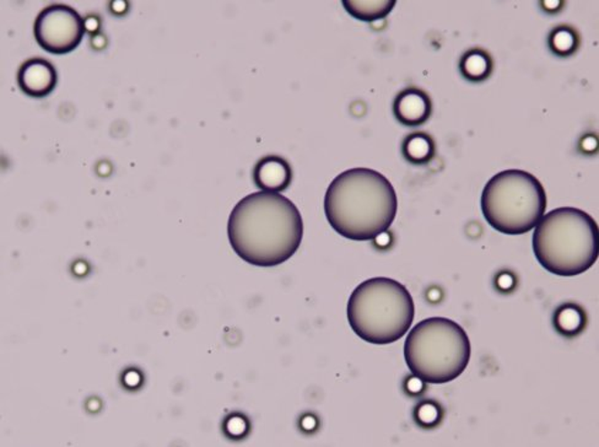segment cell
<instances>
[{
    "label": "cell",
    "mask_w": 599,
    "mask_h": 447,
    "mask_svg": "<svg viewBox=\"0 0 599 447\" xmlns=\"http://www.w3.org/2000/svg\"><path fill=\"white\" fill-rule=\"evenodd\" d=\"M228 240L238 257L258 267L291 260L304 237L298 207L275 192L259 191L238 201L228 224Z\"/></svg>",
    "instance_id": "6da1fadb"
},
{
    "label": "cell",
    "mask_w": 599,
    "mask_h": 447,
    "mask_svg": "<svg viewBox=\"0 0 599 447\" xmlns=\"http://www.w3.org/2000/svg\"><path fill=\"white\" fill-rule=\"evenodd\" d=\"M397 210L398 198L389 178L366 167L338 174L325 197L329 224L349 240L370 241L386 233Z\"/></svg>",
    "instance_id": "7a4b0ae2"
},
{
    "label": "cell",
    "mask_w": 599,
    "mask_h": 447,
    "mask_svg": "<svg viewBox=\"0 0 599 447\" xmlns=\"http://www.w3.org/2000/svg\"><path fill=\"white\" fill-rule=\"evenodd\" d=\"M533 251L550 273L560 277L585 273L598 260V225L590 214L577 208H558L537 224Z\"/></svg>",
    "instance_id": "3957f363"
},
{
    "label": "cell",
    "mask_w": 599,
    "mask_h": 447,
    "mask_svg": "<svg viewBox=\"0 0 599 447\" xmlns=\"http://www.w3.org/2000/svg\"><path fill=\"white\" fill-rule=\"evenodd\" d=\"M414 315L416 305L408 289L386 277L363 282L348 302L350 327L372 344H390L405 337Z\"/></svg>",
    "instance_id": "277c9868"
},
{
    "label": "cell",
    "mask_w": 599,
    "mask_h": 447,
    "mask_svg": "<svg viewBox=\"0 0 599 447\" xmlns=\"http://www.w3.org/2000/svg\"><path fill=\"white\" fill-rule=\"evenodd\" d=\"M469 338L446 317L423 319L409 332L405 358L412 374L427 383H447L463 374L470 361Z\"/></svg>",
    "instance_id": "5b68a950"
},
{
    "label": "cell",
    "mask_w": 599,
    "mask_h": 447,
    "mask_svg": "<svg viewBox=\"0 0 599 447\" xmlns=\"http://www.w3.org/2000/svg\"><path fill=\"white\" fill-rule=\"evenodd\" d=\"M481 210L499 233L523 235L537 227L547 210L543 184L523 170L503 171L490 178L481 194Z\"/></svg>",
    "instance_id": "8992f818"
},
{
    "label": "cell",
    "mask_w": 599,
    "mask_h": 447,
    "mask_svg": "<svg viewBox=\"0 0 599 447\" xmlns=\"http://www.w3.org/2000/svg\"><path fill=\"white\" fill-rule=\"evenodd\" d=\"M33 31L37 43L47 52L66 55L82 43L85 22L70 6L52 4L37 15Z\"/></svg>",
    "instance_id": "52a82bcc"
},
{
    "label": "cell",
    "mask_w": 599,
    "mask_h": 447,
    "mask_svg": "<svg viewBox=\"0 0 599 447\" xmlns=\"http://www.w3.org/2000/svg\"><path fill=\"white\" fill-rule=\"evenodd\" d=\"M55 66L43 58H31L22 64L18 72V84L23 94L36 99L49 96L57 85Z\"/></svg>",
    "instance_id": "ba28073f"
},
{
    "label": "cell",
    "mask_w": 599,
    "mask_h": 447,
    "mask_svg": "<svg viewBox=\"0 0 599 447\" xmlns=\"http://www.w3.org/2000/svg\"><path fill=\"white\" fill-rule=\"evenodd\" d=\"M393 112L403 126H422L432 116V100L423 90L409 87L396 97Z\"/></svg>",
    "instance_id": "9c48e42d"
},
{
    "label": "cell",
    "mask_w": 599,
    "mask_h": 447,
    "mask_svg": "<svg viewBox=\"0 0 599 447\" xmlns=\"http://www.w3.org/2000/svg\"><path fill=\"white\" fill-rule=\"evenodd\" d=\"M254 180L259 190L281 193L291 183V165L281 156H265L255 165Z\"/></svg>",
    "instance_id": "30bf717a"
},
{
    "label": "cell",
    "mask_w": 599,
    "mask_h": 447,
    "mask_svg": "<svg viewBox=\"0 0 599 447\" xmlns=\"http://www.w3.org/2000/svg\"><path fill=\"white\" fill-rule=\"evenodd\" d=\"M586 314L580 305L574 302L559 306L554 314V327L565 337H574L584 331Z\"/></svg>",
    "instance_id": "8fae6325"
},
{
    "label": "cell",
    "mask_w": 599,
    "mask_h": 447,
    "mask_svg": "<svg viewBox=\"0 0 599 447\" xmlns=\"http://www.w3.org/2000/svg\"><path fill=\"white\" fill-rule=\"evenodd\" d=\"M460 69L464 78L470 82H483L489 78L493 72V59L486 50L473 49L464 53L460 59Z\"/></svg>",
    "instance_id": "7c38bea8"
},
{
    "label": "cell",
    "mask_w": 599,
    "mask_h": 447,
    "mask_svg": "<svg viewBox=\"0 0 599 447\" xmlns=\"http://www.w3.org/2000/svg\"><path fill=\"white\" fill-rule=\"evenodd\" d=\"M343 5L350 15L362 22H376V20L385 19L387 15L395 8L396 2L389 0H344Z\"/></svg>",
    "instance_id": "4fadbf2b"
},
{
    "label": "cell",
    "mask_w": 599,
    "mask_h": 447,
    "mask_svg": "<svg viewBox=\"0 0 599 447\" xmlns=\"http://www.w3.org/2000/svg\"><path fill=\"white\" fill-rule=\"evenodd\" d=\"M402 153L410 164H427L435 156V143L429 134L412 133L403 142Z\"/></svg>",
    "instance_id": "5bb4252c"
},
{
    "label": "cell",
    "mask_w": 599,
    "mask_h": 447,
    "mask_svg": "<svg viewBox=\"0 0 599 447\" xmlns=\"http://www.w3.org/2000/svg\"><path fill=\"white\" fill-rule=\"evenodd\" d=\"M580 39L577 32L570 26H559L554 29L550 36V47L551 52L557 56L568 57L577 49Z\"/></svg>",
    "instance_id": "9a60e30c"
},
{
    "label": "cell",
    "mask_w": 599,
    "mask_h": 447,
    "mask_svg": "<svg viewBox=\"0 0 599 447\" xmlns=\"http://www.w3.org/2000/svg\"><path fill=\"white\" fill-rule=\"evenodd\" d=\"M440 416L439 406L434 402L420 403L416 412V419H418L420 425L425 426L435 425L439 422Z\"/></svg>",
    "instance_id": "2e32d148"
},
{
    "label": "cell",
    "mask_w": 599,
    "mask_h": 447,
    "mask_svg": "<svg viewBox=\"0 0 599 447\" xmlns=\"http://www.w3.org/2000/svg\"><path fill=\"white\" fill-rule=\"evenodd\" d=\"M225 430L232 438H242L248 430L247 420L242 416H231L225 423Z\"/></svg>",
    "instance_id": "e0dca14e"
},
{
    "label": "cell",
    "mask_w": 599,
    "mask_h": 447,
    "mask_svg": "<svg viewBox=\"0 0 599 447\" xmlns=\"http://www.w3.org/2000/svg\"><path fill=\"white\" fill-rule=\"evenodd\" d=\"M514 278L511 277L510 274L504 273L497 278V285H499V288L503 289V291H509V289L514 287Z\"/></svg>",
    "instance_id": "ac0fdd59"
},
{
    "label": "cell",
    "mask_w": 599,
    "mask_h": 447,
    "mask_svg": "<svg viewBox=\"0 0 599 447\" xmlns=\"http://www.w3.org/2000/svg\"><path fill=\"white\" fill-rule=\"evenodd\" d=\"M424 385L422 380L416 378V376L413 375V378H410L408 382H407V389H408L409 392L419 393L422 391Z\"/></svg>",
    "instance_id": "d6986e66"
},
{
    "label": "cell",
    "mask_w": 599,
    "mask_h": 447,
    "mask_svg": "<svg viewBox=\"0 0 599 447\" xmlns=\"http://www.w3.org/2000/svg\"><path fill=\"white\" fill-rule=\"evenodd\" d=\"M316 425V420L315 418H312V416H305L304 419H302V426L306 430H311L314 429Z\"/></svg>",
    "instance_id": "ffe728a7"
}]
</instances>
